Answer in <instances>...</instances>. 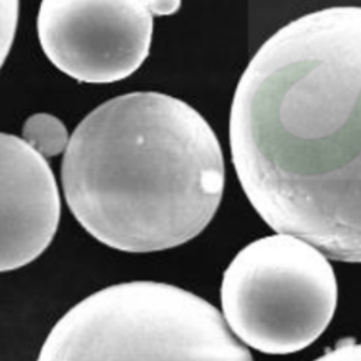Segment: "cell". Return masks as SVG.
I'll return each instance as SVG.
<instances>
[{
  "mask_svg": "<svg viewBox=\"0 0 361 361\" xmlns=\"http://www.w3.org/2000/svg\"><path fill=\"white\" fill-rule=\"evenodd\" d=\"M230 149L271 228L361 262V7L305 14L259 47L234 92Z\"/></svg>",
  "mask_w": 361,
  "mask_h": 361,
  "instance_id": "obj_1",
  "label": "cell"
},
{
  "mask_svg": "<svg viewBox=\"0 0 361 361\" xmlns=\"http://www.w3.org/2000/svg\"><path fill=\"white\" fill-rule=\"evenodd\" d=\"M61 180L72 214L97 241L152 252L206 228L221 202L224 161L197 110L169 94L134 92L76 126Z\"/></svg>",
  "mask_w": 361,
  "mask_h": 361,
  "instance_id": "obj_2",
  "label": "cell"
},
{
  "mask_svg": "<svg viewBox=\"0 0 361 361\" xmlns=\"http://www.w3.org/2000/svg\"><path fill=\"white\" fill-rule=\"evenodd\" d=\"M37 361H252L220 312L164 282L103 288L72 306Z\"/></svg>",
  "mask_w": 361,
  "mask_h": 361,
  "instance_id": "obj_3",
  "label": "cell"
},
{
  "mask_svg": "<svg viewBox=\"0 0 361 361\" xmlns=\"http://www.w3.org/2000/svg\"><path fill=\"white\" fill-rule=\"evenodd\" d=\"M220 300L231 331L265 354H290L326 330L337 305L333 267L313 244L278 233L258 238L231 259Z\"/></svg>",
  "mask_w": 361,
  "mask_h": 361,
  "instance_id": "obj_4",
  "label": "cell"
},
{
  "mask_svg": "<svg viewBox=\"0 0 361 361\" xmlns=\"http://www.w3.org/2000/svg\"><path fill=\"white\" fill-rule=\"evenodd\" d=\"M37 31L47 58L86 83L128 78L151 47L147 0H41Z\"/></svg>",
  "mask_w": 361,
  "mask_h": 361,
  "instance_id": "obj_5",
  "label": "cell"
},
{
  "mask_svg": "<svg viewBox=\"0 0 361 361\" xmlns=\"http://www.w3.org/2000/svg\"><path fill=\"white\" fill-rule=\"evenodd\" d=\"M0 271L21 268L52 241L61 216L54 172L24 138L3 133Z\"/></svg>",
  "mask_w": 361,
  "mask_h": 361,
  "instance_id": "obj_6",
  "label": "cell"
},
{
  "mask_svg": "<svg viewBox=\"0 0 361 361\" xmlns=\"http://www.w3.org/2000/svg\"><path fill=\"white\" fill-rule=\"evenodd\" d=\"M23 138L45 158L65 152L69 144L63 123L47 113H38L25 120Z\"/></svg>",
  "mask_w": 361,
  "mask_h": 361,
  "instance_id": "obj_7",
  "label": "cell"
},
{
  "mask_svg": "<svg viewBox=\"0 0 361 361\" xmlns=\"http://www.w3.org/2000/svg\"><path fill=\"white\" fill-rule=\"evenodd\" d=\"M313 361H361V343L343 340Z\"/></svg>",
  "mask_w": 361,
  "mask_h": 361,
  "instance_id": "obj_8",
  "label": "cell"
},
{
  "mask_svg": "<svg viewBox=\"0 0 361 361\" xmlns=\"http://www.w3.org/2000/svg\"><path fill=\"white\" fill-rule=\"evenodd\" d=\"M154 16H171L180 7V0H147Z\"/></svg>",
  "mask_w": 361,
  "mask_h": 361,
  "instance_id": "obj_9",
  "label": "cell"
}]
</instances>
